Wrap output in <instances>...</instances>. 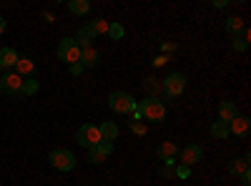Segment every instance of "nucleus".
<instances>
[{
	"instance_id": "30",
	"label": "nucleus",
	"mask_w": 251,
	"mask_h": 186,
	"mask_svg": "<svg viewBox=\"0 0 251 186\" xmlns=\"http://www.w3.org/2000/svg\"><path fill=\"white\" fill-rule=\"evenodd\" d=\"M239 179H241V186H251V174H249V169H246Z\"/></svg>"
},
{
	"instance_id": "25",
	"label": "nucleus",
	"mask_w": 251,
	"mask_h": 186,
	"mask_svg": "<svg viewBox=\"0 0 251 186\" xmlns=\"http://www.w3.org/2000/svg\"><path fill=\"white\" fill-rule=\"evenodd\" d=\"M123 33H126V30H123V26H121V23H108V33H106V35H111L113 40H121V38H123Z\"/></svg>"
},
{
	"instance_id": "27",
	"label": "nucleus",
	"mask_w": 251,
	"mask_h": 186,
	"mask_svg": "<svg viewBox=\"0 0 251 186\" xmlns=\"http://www.w3.org/2000/svg\"><path fill=\"white\" fill-rule=\"evenodd\" d=\"M174 171H176V176H178V179H188V176H191V169H188V166H181V163H178V166H176Z\"/></svg>"
},
{
	"instance_id": "2",
	"label": "nucleus",
	"mask_w": 251,
	"mask_h": 186,
	"mask_svg": "<svg viewBox=\"0 0 251 186\" xmlns=\"http://www.w3.org/2000/svg\"><path fill=\"white\" fill-rule=\"evenodd\" d=\"M108 106H111V111H116V113H133L136 111V98L131 96V93H126V91H113L111 96H108Z\"/></svg>"
},
{
	"instance_id": "15",
	"label": "nucleus",
	"mask_w": 251,
	"mask_h": 186,
	"mask_svg": "<svg viewBox=\"0 0 251 186\" xmlns=\"http://www.w3.org/2000/svg\"><path fill=\"white\" fill-rule=\"evenodd\" d=\"M18 53H15V48H0V71L3 68H15V63H18Z\"/></svg>"
},
{
	"instance_id": "24",
	"label": "nucleus",
	"mask_w": 251,
	"mask_h": 186,
	"mask_svg": "<svg viewBox=\"0 0 251 186\" xmlns=\"http://www.w3.org/2000/svg\"><path fill=\"white\" fill-rule=\"evenodd\" d=\"M73 40H75V46L83 51V48H91V40H93V38L86 33V28H80V30L75 33V38H73Z\"/></svg>"
},
{
	"instance_id": "32",
	"label": "nucleus",
	"mask_w": 251,
	"mask_h": 186,
	"mask_svg": "<svg viewBox=\"0 0 251 186\" xmlns=\"http://www.w3.org/2000/svg\"><path fill=\"white\" fill-rule=\"evenodd\" d=\"M5 28H8V20H5L3 15H0V35H3V33H5Z\"/></svg>"
},
{
	"instance_id": "9",
	"label": "nucleus",
	"mask_w": 251,
	"mask_h": 186,
	"mask_svg": "<svg viewBox=\"0 0 251 186\" xmlns=\"http://www.w3.org/2000/svg\"><path fill=\"white\" fill-rule=\"evenodd\" d=\"M20 86H23V78H20L18 73L0 76V93H3V96H18Z\"/></svg>"
},
{
	"instance_id": "21",
	"label": "nucleus",
	"mask_w": 251,
	"mask_h": 186,
	"mask_svg": "<svg viewBox=\"0 0 251 186\" xmlns=\"http://www.w3.org/2000/svg\"><path fill=\"white\" fill-rule=\"evenodd\" d=\"M246 169H249V156H246V159H234V161H228V174H231V176H241Z\"/></svg>"
},
{
	"instance_id": "18",
	"label": "nucleus",
	"mask_w": 251,
	"mask_h": 186,
	"mask_svg": "<svg viewBox=\"0 0 251 186\" xmlns=\"http://www.w3.org/2000/svg\"><path fill=\"white\" fill-rule=\"evenodd\" d=\"M226 30L231 33L234 38H239V35L246 30V26H244V20H241L239 15H231V18H226Z\"/></svg>"
},
{
	"instance_id": "22",
	"label": "nucleus",
	"mask_w": 251,
	"mask_h": 186,
	"mask_svg": "<svg viewBox=\"0 0 251 186\" xmlns=\"http://www.w3.org/2000/svg\"><path fill=\"white\" fill-rule=\"evenodd\" d=\"M38 88H40V83L30 76V78H23V86H20V93L23 96H33V93H38Z\"/></svg>"
},
{
	"instance_id": "10",
	"label": "nucleus",
	"mask_w": 251,
	"mask_h": 186,
	"mask_svg": "<svg viewBox=\"0 0 251 186\" xmlns=\"http://www.w3.org/2000/svg\"><path fill=\"white\" fill-rule=\"evenodd\" d=\"M111 154H113V143H108V141H100L98 146L88 149V161L98 166V163H103V161H106Z\"/></svg>"
},
{
	"instance_id": "6",
	"label": "nucleus",
	"mask_w": 251,
	"mask_h": 186,
	"mask_svg": "<svg viewBox=\"0 0 251 186\" xmlns=\"http://www.w3.org/2000/svg\"><path fill=\"white\" fill-rule=\"evenodd\" d=\"M161 86H163V96L166 98H178L186 91V76L183 73H171L169 78L161 80Z\"/></svg>"
},
{
	"instance_id": "17",
	"label": "nucleus",
	"mask_w": 251,
	"mask_h": 186,
	"mask_svg": "<svg viewBox=\"0 0 251 186\" xmlns=\"http://www.w3.org/2000/svg\"><path fill=\"white\" fill-rule=\"evenodd\" d=\"M33 71H35V63L30 58H18V63H15V73L20 76V78H30L33 76Z\"/></svg>"
},
{
	"instance_id": "12",
	"label": "nucleus",
	"mask_w": 251,
	"mask_h": 186,
	"mask_svg": "<svg viewBox=\"0 0 251 186\" xmlns=\"http://www.w3.org/2000/svg\"><path fill=\"white\" fill-rule=\"evenodd\" d=\"M80 66L83 68H98L100 66V53L91 46V48H83L80 51Z\"/></svg>"
},
{
	"instance_id": "26",
	"label": "nucleus",
	"mask_w": 251,
	"mask_h": 186,
	"mask_svg": "<svg viewBox=\"0 0 251 186\" xmlns=\"http://www.w3.org/2000/svg\"><path fill=\"white\" fill-rule=\"evenodd\" d=\"M231 46H234V51H239V53H244V51L249 48V40L239 35V38H234V43H231Z\"/></svg>"
},
{
	"instance_id": "20",
	"label": "nucleus",
	"mask_w": 251,
	"mask_h": 186,
	"mask_svg": "<svg viewBox=\"0 0 251 186\" xmlns=\"http://www.w3.org/2000/svg\"><path fill=\"white\" fill-rule=\"evenodd\" d=\"M143 88H146V93H149V98H158V93H163L161 80H156V78H146L143 80Z\"/></svg>"
},
{
	"instance_id": "4",
	"label": "nucleus",
	"mask_w": 251,
	"mask_h": 186,
	"mask_svg": "<svg viewBox=\"0 0 251 186\" xmlns=\"http://www.w3.org/2000/svg\"><path fill=\"white\" fill-rule=\"evenodd\" d=\"M75 141L80 143L83 149H93V146H98L103 138H100L98 126H93V123H83V126L78 129V133H75Z\"/></svg>"
},
{
	"instance_id": "28",
	"label": "nucleus",
	"mask_w": 251,
	"mask_h": 186,
	"mask_svg": "<svg viewBox=\"0 0 251 186\" xmlns=\"http://www.w3.org/2000/svg\"><path fill=\"white\" fill-rule=\"evenodd\" d=\"M131 131L138 133V136H143V133H146V126H143L141 121H131Z\"/></svg>"
},
{
	"instance_id": "19",
	"label": "nucleus",
	"mask_w": 251,
	"mask_h": 186,
	"mask_svg": "<svg viewBox=\"0 0 251 186\" xmlns=\"http://www.w3.org/2000/svg\"><path fill=\"white\" fill-rule=\"evenodd\" d=\"M68 10H71L73 15H88V13H91V3H88V0H71Z\"/></svg>"
},
{
	"instance_id": "34",
	"label": "nucleus",
	"mask_w": 251,
	"mask_h": 186,
	"mask_svg": "<svg viewBox=\"0 0 251 186\" xmlns=\"http://www.w3.org/2000/svg\"><path fill=\"white\" fill-rule=\"evenodd\" d=\"M163 63H166V58H163V55H158V58L153 60V66H163Z\"/></svg>"
},
{
	"instance_id": "8",
	"label": "nucleus",
	"mask_w": 251,
	"mask_h": 186,
	"mask_svg": "<svg viewBox=\"0 0 251 186\" xmlns=\"http://www.w3.org/2000/svg\"><path fill=\"white\" fill-rule=\"evenodd\" d=\"M156 154H158V159L166 163V166H178V146L174 141H163V143H158V149H156Z\"/></svg>"
},
{
	"instance_id": "14",
	"label": "nucleus",
	"mask_w": 251,
	"mask_h": 186,
	"mask_svg": "<svg viewBox=\"0 0 251 186\" xmlns=\"http://www.w3.org/2000/svg\"><path fill=\"white\" fill-rule=\"evenodd\" d=\"M86 33L96 40L98 35H106L108 33V20H103V18H96V20H91V23L86 26Z\"/></svg>"
},
{
	"instance_id": "29",
	"label": "nucleus",
	"mask_w": 251,
	"mask_h": 186,
	"mask_svg": "<svg viewBox=\"0 0 251 186\" xmlns=\"http://www.w3.org/2000/svg\"><path fill=\"white\" fill-rule=\"evenodd\" d=\"M68 71H71V76H80V73L86 71V68H83L80 63H73V66H68Z\"/></svg>"
},
{
	"instance_id": "3",
	"label": "nucleus",
	"mask_w": 251,
	"mask_h": 186,
	"mask_svg": "<svg viewBox=\"0 0 251 186\" xmlns=\"http://www.w3.org/2000/svg\"><path fill=\"white\" fill-rule=\"evenodd\" d=\"M48 161H50V166H53L55 171H63V174H68V171L75 169V156H73L68 149H55V151H50Z\"/></svg>"
},
{
	"instance_id": "13",
	"label": "nucleus",
	"mask_w": 251,
	"mask_h": 186,
	"mask_svg": "<svg viewBox=\"0 0 251 186\" xmlns=\"http://www.w3.org/2000/svg\"><path fill=\"white\" fill-rule=\"evenodd\" d=\"M239 116V108H236V103L231 101H221L219 103V121H226V123H231L234 118Z\"/></svg>"
},
{
	"instance_id": "16",
	"label": "nucleus",
	"mask_w": 251,
	"mask_h": 186,
	"mask_svg": "<svg viewBox=\"0 0 251 186\" xmlns=\"http://www.w3.org/2000/svg\"><path fill=\"white\" fill-rule=\"evenodd\" d=\"M98 131H100V138H103V141H108V143H113V141L118 138V126H116L113 121L100 123V126H98Z\"/></svg>"
},
{
	"instance_id": "23",
	"label": "nucleus",
	"mask_w": 251,
	"mask_h": 186,
	"mask_svg": "<svg viewBox=\"0 0 251 186\" xmlns=\"http://www.w3.org/2000/svg\"><path fill=\"white\" fill-rule=\"evenodd\" d=\"M211 133L216 138H228V136H231V133H228V123L226 121H214L211 123Z\"/></svg>"
},
{
	"instance_id": "11",
	"label": "nucleus",
	"mask_w": 251,
	"mask_h": 186,
	"mask_svg": "<svg viewBox=\"0 0 251 186\" xmlns=\"http://www.w3.org/2000/svg\"><path fill=\"white\" fill-rule=\"evenodd\" d=\"M249 131H251V121L246 116H241V113L228 123V133L231 136H249Z\"/></svg>"
},
{
	"instance_id": "33",
	"label": "nucleus",
	"mask_w": 251,
	"mask_h": 186,
	"mask_svg": "<svg viewBox=\"0 0 251 186\" xmlns=\"http://www.w3.org/2000/svg\"><path fill=\"white\" fill-rule=\"evenodd\" d=\"M228 0H214V8H226Z\"/></svg>"
},
{
	"instance_id": "7",
	"label": "nucleus",
	"mask_w": 251,
	"mask_h": 186,
	"mask_svg": "<svg viewBox=\"0 0 251 186\" xmlns=\"http://www.w3.org/2000/svg\"><path fill=\"white\" fill-rule=\"evenodd\" d=\"M201 156H203L201 146H196V143H188V146H183V149L178 151V163H181V166L194 169L196 163L201 161Z\"/></svg>"
},
{
	"instance_id": "1",
	"label": "nucleus",
	"mask_w": 251,
	"mask_h": 186,
	"mask_svg": "<svg viewBox=\"0 0 251 186\" xmlns=\"http://www.w3.org/2000/svg\"><path fill=\"white\" fill-rule=\"evenodd\" d=\"M136 113L146 121H156L161 123L166 118V106L161 98H143L141 103H136Z\"/></svg>"
},
{
	"instance_id": "31",
	"label": "nucleus",
	"mask_w": 251,
	"mask_h": 186,
	"mask_svg": "<svg viewBox=\"0 0 251 186\" xmlns=\"http://www.w3.org/2000/svg\"><path fill=\"white\" fill-rule=\"evenodd\" d=\"M161 174H163V176H169V179H176V171H174V166H163V169H161Z\"/></svg>"
},
{
	"instance_id": "5",
	"label": "nucleus",
	"mask_w": 251,
	"mask_h": 186,
	"mask_svg": "<svg viewBox=\"0 0 251 186\" xmlns=\"http://www.w3.org/2000/svg\"><path fill=\"white\" fill-rule=\"evenodd\" d=\"M58 58L63 60V63H80V48L75 46V40L73 38H63L60 43H58Z\"/></svg>"
},
{
	"instance_id": "35",
	"label": "nucleus",
	"mask_w": 251,
	"mask_h": 186,
	"mask_svg": "<svg viewBox=\"0 0 251 186\" xmlns=\"http://www.w3.org/2000/svg\"><path fill=\"white\" fill-rule=\"evenodd\" d=\"M161 48H163V51H176V46H174V43H163Z\"/></svg>"
}]
</instances>
